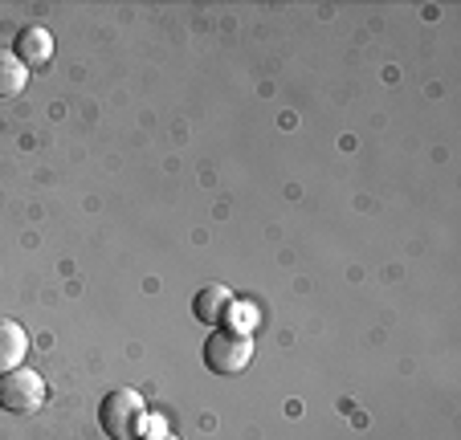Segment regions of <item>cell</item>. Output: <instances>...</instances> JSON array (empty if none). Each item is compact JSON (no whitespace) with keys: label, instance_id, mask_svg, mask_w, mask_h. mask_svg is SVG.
Instances as JSON below:
<instances>
[{"label":"cell","instance_id":"obj_2","mask_svg":"<svg viewBox=\"0 0 461 440\" xmlns=\"http://www.w3.org/2000/svg\"><path fill=\"white\" fill-rule=\"evenodd\" d=\"M253 359V338L237 327H225V330H212L204 338V367L212 375H241Z\"/></svg>","mask_w":461,"mask_h":440},{"label":"cell","instance_id":"obj_8","mask_svg":"<svg viewBox=\"0 0 461 440\" xmlns=\"http://www.w3.org/2000/svg\"><path fill=\"white\" fill-rule=\"evenodd\" d=\"M140 440H180L176 432H156V436H140Z\"/></svg>","mask_w":461,"mask_h":440},{"label":"cell","instance_id":"obj_4","mask_svg":"<svg viewBox=\"0 0 461 440\" xmlns=\"http://www.w3.org/2000/svg\"><path fill=\"white\" fill-rule=\"evenodd\" d=\"M13 58H17L25 69L50 66V58H53V37H50V29H41V25L21 29L17 41H13Z\"/></svg>","mask_w":461,"mask_h":440},{"label":"cell","instance_id":"obj_6","mask_svg":"<svg viewBox=\"0 0 461 440\" xmlns=\"http://www.w3.org/2000/svg\"><path fill=\"white\" fill-rule=\"evenodd\" d=\"M229 310H233V293H229L225 285H204V290L192 298V314H196V322H204V327H217Z\"/></svg>","mask_w":461,"mask_h":440},{"label":"cell","instance_id":"obj_1","mask_svg":"<svg viewBox=\"0 0 461 440\" xmlns=\"http://www.w3.org/2000/svg\"><path fill=\"white\" fill-rule=\"evenodd\" d=\"M143 420H148V408H143L140 391L131 388H114L103 396V408H98V424L111 440H140Z\"/></svg>","mask_w":461,"mask_h":440},{"label":"cell","instance_id":"obj_7","mask_svg":"<svg viewBox=\"0 0 461 440\" xmlns=\"http://www.w3.org/2000/svg\"><path fill=\"white\" fill-rule=\"evenodd\" d=\"M25 82H29V69L13 58V49H5V53H0V98L21 94V90H25Z\"/></svg>","mask_w":461,"mask_h":440},{"label":"cell","instance_id":"obj_5","mask_svg":"<svg viewBox=\"0 0 461 440\" xmlns=\"http://www.w3.org/2000/svg\"><path fill=\"white\" fill-rule=\"evenodd\" d=\"M29 355V335L21 322L0 319V375H9L21 367V359Z\"/></svg>","mask_w":461,"mask_h":440},{"label":"cell","instance_id":"obj_3","mask_svg":"<svg viewBox=\"0 0 461 440\" xmlns=\"http://www.w3.org/2000/svg\"><path fill=\"white\" fill-rule=\"evenodd\" d=\"M45 396H50V388H45V380L37 372L17 367V372L0 375V408H5V412L29 416V412H37V408L45 404Z\"/></svg>","mask_w":461,"mask_h":440}]
</instances>
